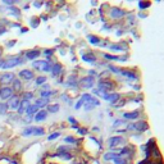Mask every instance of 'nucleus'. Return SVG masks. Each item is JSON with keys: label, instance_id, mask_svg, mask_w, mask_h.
Masks as SVG:
<instances>
[{"label": "nucleus", "instance_id": "15", "mask_svg": "<svg viewBox=\"0 0 164 164\" xmlns=\"http://www.w3.org/2000/svg\"><path fill=\"white\" fill-rule=\"evenodd\" d=\"M85 104H87V105H85V109H86V110H90V109H92L94 106H98L100 103H99L98 99H92V98H90L89 101H86Z\"/></svg>", "mask_w": 164, "mask_h": 164}, {"label": "nucleus", "instance_id": "42", "mask_svg": "<svg viewBox=\"0 0 164 164\" xmlns=\"http://www.w3.org/2000/svg\"><path fill=\"white\" fill-rule=\"evenodd\" d=\"M120 125V120H115V125L114 126H119Z\"/></svg>", "mask_w": 164, "mask_h": 164}, {"label": "nucleus", "instance_id": "4", "mask_svg": "<svg viewBox=\"0 0 164 164\" xmlns=\"http://www.w3.org/2000/svg\"><path fill=\"white\" fill-rule=\"evenodd\" d=\"M13 95H14V91L12 90L10 86H2V89H0V99H2V101H8Z\"/></svg>", "mask_w": 164, "mask_h": 164}, {"label": "nucleus", "instance_id": "43", "mask_svg": "<svg viewBox=\"0 0 164 164\" xmlns=\"http://www.w3.org/2000/svg\"><path fill=\"white\" fill-rule=\"evenodd\" d=\"M2 55H3V49L0 48V59H2Z\"/></svg>", "mask_w": 164, "mask_h": 164}, {"label": "nucleus", "instance_id": "25", "mask_svg": "<svg viewBox=\"0 0 164 164\" xmlns=\"http://www.w3.org/2000/svg\"><path fill=\"white\" fill-rule=\"evenodd\" d=\"M59 110V104H54V105H48V110L49 113H57Z\"/></svg>", "mask_w": 164, "mask_h": 164}, {"label": "nucleus", "instance_id": "21", "mask_svg": "<svg viewBox=\"0 0 164 164\" xmlns=\"http://www.w3.org/2000/svg\"><path fill=\"white\" fill-rule=\"evenodd\" d=\"M99 87H100V90H110L112 87H113V85L110 84V82H100V85H99Z\"/></svg>", "mask_w": 164, "mask_h": 164}, {"label": "nucleus", "instance_id": "31", "mask_svg": "<svg viewBox=\"0 0 164 164\" xmlns=\"http://www.w3.org/2000/svg\"><path fill=\"white\" fill-rule=\"evenodd\" d=\"M82 59L85 62H89V63H94L95 62V57L94 55H82Z\"/></svg>", "mask_w": 164, "mask_h": 164}, {"label": "nucleus", "instance_id": "6", "mask_svg": "<svg viewBox=\"0 0 164 164\" xmlns=\"http://www.w3.org/2000/svg\"><path fill=\"white\" fill-rule=\"evenodd\" d=\"M40 50H37V49H33V50H28V51H26V54H24V59L27 60H35L36 58H38L40 57Z\"/></svg>", "mask_w": 164, "mask_h": 164}, {"label": "nucleus", "instance_id": "7", "mask_svg": "<svg viewBox=\"0 0 164 164\" xmlns=\"http://www.w3.org/2000/svg\"><path fill=\"white\" fill-rule=\"evenodd\" d=\"M18 76H19L21 78L26 79V81H31V79L35 77V73H33L31 69H22V71L18 73Z\"/></svg>", "mask_w": 164, "mask_h": 164}, {"label": "nucleus", "instance_id": "32", "mask_svg": "<svg viewBox=\"0 0 164 164\" xmlns=\"http://www.w3.org/2000/svg\"><path fill=\"white\" fill-rule=\"evenodd\" d=\"M89 40L91 41V44H99V43H100V40H99L96 36H91V35H90V36H89Z\"/></svg>", "mask_w": 164, "mask_h": 164}, {"label": "nucleus", "instance_id": "24", "mask_svg": "<svg viewBox=\"0 0 164 164\" xmlns=\"http://www.w3.org/2000/svg\"><path fill=\"white\" fill-rule=\"evenodd\" d=\"M45 133L44 128H41V127H33V131H32V135L33 136H43Z\"/></svg>", "mask_w": 164, "mask_h": 164}, {"label": "nucleus", "instance_id": "34", "mask_svg": "<svg viewBox=\"0 0 164 164\" xmlns=\"http://www.w3.org/2000/svg\"><path fill=\"white\" fill-rule=\"evenodd\" d=\"M3 3H4L5 5H8V7H12V5L16 4V0H4Z\"/></svg>", "mask_w": 164, "mask_h": 164}, {"label": "nucleus", "instance_id": "41", "mask_svg": "<svg viewBox=\"0 0 164 164\" xmlns=\"http://www.w3.org/2000/svg\"><path fill=\"white\" fill-rule=\"evenodd\" d=\"M33 5H35V7H37V8H38V7H41V3H33Z\"/></svg>", "mask_w": 164, "mask_h": 164}, {"label": "nucleus", "instance_id": "35", "mask_svg": "<svg viewBox=\"0 0 164 164\" xmlns=\"http://www.w3.org/2000/svg\"><path fill=\"white\" fill-rule=\"evenodd\" d=\"M37 26H38V19H37V18H32V21H31V27L36 28Z\"/></svg>", "mask_w": 164, "mask_h": 164}, {"label": "nucleus", "instance_id": "10", "mask_svg": "<svg viewBox=\"0 0 164 164\" xmlns=\"http://www.w3.org/2000/svg\"><path fill=\"white\" fill-rule=\"evenodd\" d=\"M46 117H48V112L44 110V109H41V110H38V112L33 115V119H35L36 122H41V120H45Z\"/></svg>", "mask_w": 164, "mask_h": 164}, {"label": "nucleus", "instance_id": "37", "mask_svg": "<svg viewBox=\"0 0 164 164\" xmlns=\"http://www.w3.org/2000/svg\"><path fill=\"white\" fill-rule=\"evenodd\" d=\"M53 51L54 50H51V49H46V50H44V54L46 57H50V55H53Z\"/></svg>", "mask_w": 164, "mask_h": 164}, {"label": "nucleus", "instance_id": "23", "mask_svg": "<svg viewBox=\"0 0 164 164\" xmlns=\"http://www.w3.org/2000/svg\"><path fill=\"white\" fill-rule=\"evenodd\" d=\"M123 117H125L126 119H136V118H139V112H132V113H125V114H123Z\"/></svg>", "mask_w": 164, "mask_h": 164}, {"label": "nucleus", "instance_id": "39", "mask_svg": "<svg viewBox=\"0 0 164 164\" xmlns=\"http://www.w3.org/2000/svg\"><path fill=\"white\" fill-rule=\"evenodd\" d=\"M64 141H67V142H72V144H73V142H76V140H74L73 137H65V139H64Z\"/></svg>", "mask_w": 164, "mask_h": 164}, {"label": "nucleus", "instance_id": "3", "mask_svg": "<svg viewBox=\"0 0 164 164\" xmlns=\"http://www.w3.org/2000/svg\"><path fill=\"white\" fill-rule=\"evenodd\" d=\"M16 78V74L13 72H5L0 74V86H8L9 84H12Z\"/></svg>", "mask_w": 164, "mask_h": 164}, {"label": "nucleus", "instance_id": "33", "mask_svg": "<svg viewBox=\"0 0 164 164\" xmlns=\"http://www.w3.org/2000/svg\"><path fill=\"white\" fill-rule=\"evenodd\" d=\"M59 135H60L59 132H54V133H51V135L49 136L48 140H50V141H51V140H55V139H58V137H59Z\"/></svg>", "mask_w": 164, "mask_h": 164}, {"label": "nucleus", "instance_id": "26", "mask_svg": "<svg viewBox=\"0 0 164 164\" xmlns=\"http://www.w3.org/2000/svg\"><path fill=\"white\" fill-rule=\"evenodd\" d=\"M54 94V91H41L40 92V98H43V99H49L50 96H51V95Z\"/></svg>", "mask_w": 164, "mask_h": 164}, {"label": "nucleus", "instance_id": "28", "mask_svg": "<svg viewBox=\"0 0 164 164\" xmlns=\"http://www.w3.org/2000/svg\"><path fill=\"white\" fill-rule=\"evenodd\" d=\"M118 156H120V155H119V154H115V153H109V154L104 155V159H105V160H114V159L118 158Z\"/></svg>", "mask_w": 164, "mask_h": 164}, {"label": "nucleus", "instance_id": "44", "mask_svg": "<svg viewBox=\"0 0 164 164\" xmlns=\"http://www.w3.org/2000/svg\"><path fill=\"white\" fill-rule=\"evenodd\" d=\"M0 89H2V86H0Z\"/></svg>", "mask_w": 164, "mask_h": 164}, {"label": "nucleus", "instance_id": "17", "mask_svg": "<svg viewBox=\"0 0 164 164\" xmlns=\"http://www.w3.org/2000/svg\"><path fill=\"white\" fill-rule=\"evenodd\" d=\"M90 98H91V96H90L89 94H85L84 96H82V98H81V99L77 101V104H76V109L81 108V106H82V104H85L86 101H89V99H90Z\"/></svg>", "mask_w": 164, "mask_h": 164}, {"label": "nucleus", "instance_id": "27", "mask_svg": "<svg viewBox=\"0 0 164 164\" xmlns=\"http://www.w3.org/2000/svg\"><path fill=\"white\" fill-rule=\"evenodd\" d=\"M32 131H33V127H27L22 131V136H24V137H28V136L32 135Z\"/></svg>", "mask_w": 164, "mask_h": 164}, {"label": "nucleus", "instance_id": "20", "mask_svg": "<svg viewBox=\"0 0 164 164\" xmlns=\"http://www.w3.org/2000/svg\"><path fill=\"white\" fill-rule=\"evenodd\" d=\"M125 16V12H122L120 9H113L112 10V17L113 18H120Z\"/></svg>", "mask_w": 164, "mask_h": 164}, {"label": "nucleus", "instance_id": "1", "mask_svg": "<svg viewBox=\"0 0 164 164\" xmlns=\"http://www.w3.org/2000/svg\"><path fill=\"white\" fill-rule=\"evenodd\" d=\"M3 60H4V63H3L2 69H10V68H14L17 65L24 64V62H26V59L22 58L21 55H9Z\"/></svg>", "mask_w": 164, "mask_h": 164}, {"label": "nucleus", "instance_id": "11", "mask_svg": "<svg viewBox=\"0 0 164 164\" xmlns=\"http://www.w3.org/2000/svg\"><path fill=\"white\" fill-rule=\"evenodd\" d=\"M92 85H94V78L92 77H85V78L81 79V86L82 87L90 89V87H92Z\"/></svg>", "mask_w": 164, "mask_h": 164}, {"label": "nucleus", "instance_id": "38", "mask_svg": "<svg viewBox=\"0 0 164 164\" xmlns=\"http://www.w3.org/2000/svg\"><path fill=\"white\" fill-rule=\"evenodd\" d=\"M16 43H17L16 40H10L9 43L7 44V48H12V46H14V45H16Z\"/></svg>", "mask_w": 164, "mask_h": 164}, {"label": "nucleus", "instance_id": "16", "mask_svg": "<svg viewBox=\"0 0 164 164\" xmlns=\"http://www.w3.org/2000/svg\"><path fill=\"white\" fill-rule=\"evenodd\" d=\"M9 110V106L7 101H0V115H5Z\"/></svg>", "mask_w": 164, "mask_h": 164}, {"label": "nucleus", "instance_id": "14", "mask_svg": "<svg viewBox=\"0 0 164 164\" xmlns=\"http://www.w3.org/2000/svg\"><path fill=\"white\" fill-rule=\"evenodd\" d=\"M123 144V139L122 137H112L109 139L108 141V145L110 147H114V146H118V145H122Z\"/></svg>", "mask_w": 164, "mask_h": 164}, {"label": "nucleus", "instance_id": "36", "mask_svg": "<svg viewBox=\"0 0 164 164\" xmlns=\"http://www.w3.org/2000/svg\"><path fill=\"white\" fill-rule=\"evenodd\" d=\"M7 31H8V30H7V27H5V26H3L2 23H0V36L4 35Z\"/></svg>", "mask_w": 164, "mask_h": 164}, {"label": "nucleus", "instance_id": "2", "mask_svg": "<svg viewBox=\"0 0 164 164\" xmlns=\"http://www.w3.org/2000/svg\"><path fill=\"white\" fill-rule=\"evenodd\" d=\"M51 63H49L48 60H35L32 63V67L37 71H43V72H49L51 69Z\"/></svg>", "mask_w": 164, "mask_h": 164}, {"label": "nucleus", "instance_id": "18", "mask_svg": "<svg viewBox=\"0 0 164 164\" xmlns=\"http://www.w3.org/2000/svg\"><path fill=\"white\" fill-rule=\"evenodd\" d=\"M130 128H133V130H139V131H145V130L147 128V126H146V123H145V122H139V123H136V125L131 126Z\"/></svg>", "mask_w": 164, "mask_h": 164}, {"label": "nucleus", "instance_id": "19", "mask_svg": "<svg viewBox=\"0 0 164 164\" xmlns=\"http://www.w3.org/2000/svg\"><path fill=\"white\" fill-rule=\"evenodd\" d=\"M49 104V99H43V98H40V99H37L36 100V103H35V105H37L38 106V109L40 108H44L45 105H48Z\"/></svg>", "mask_w": 164, "mask_h": 164}, {"label": "nucleus", "instance_id": "40", "mask_svg": "<svg viewBox=\"0 0 164 164\" xmlns=\"http://www.w3.org/2000/svg\"><path fill=\"white\" fill-rule=\"evenodd\" d=\"M26 32H28V28H24V27L21 28V33H26Z\"/></svg>", "mask_w": 164, "mask_h": 164}, {"label": "nucleus", "instance_id": "29", "mask_svg": "<svg viewBox=\"0 0 164 164\" xmlns=\"http://www.w3.org/2000/svg\"><path fill=\"white\" fill-rule=\"evenodd\" d=\"M120 72H122L123 76H126V77H128V78H132V79L137 78V76H136L135 73H132V72H130V71H120Z\"/></svg>", "mask_w": 164, "mask_h": 164}, {"label": "nucleus", "instance_id": "13", "mask_svg": "<svg viewBox=\"0 0 164 164\" xmlns=\"http://www.w3.org/2000/svg\"><path fill=\"white\" fill-rule=\"evenodd\" d=\"M50 72H51V74H53L54 77L59 76V74H60V72H62V65H60L59 63L53 64V65H51V69H50Z\"/></svg>", "mask_w": 164, "mask_h": 164}, {"label": "nucleus", "instance_id": "8", "mask_svg": "<svg viewBox=\"0 0 164 164\" xmlns=\"http://www.w3.org/2000/svg\"><path fill=\"white\" fill-rule=\"evenodd\" d=\"M40 110V109H38V106L37 105H32V104H30V106L28 108H27V110L24 112V114L27 115V117H28V118H32L33 117V114H36L37 112Z\"/></svg>", "mask_w": 164, "mask_h": 164}, {"label": "nucleus", "instance_id": "22", "mask_svg": "<svg viewBox=\"0 0 164 164\" xmlns=\"http://www.w3.org/2000/svg\"><path fill=\"white\" fill-rule=\"evenodd\" d=\"M46 82V77L45 76H38V77H36V79H35V84H36V86H41V85H44Z\"/></svg>", "mask_w": 164, "mask_h": 164}, {"label": "nucleus", "instance_id": "5", "mask_svg": "<svg viewBox=\"0 0 164 164\" xmlns=\"http://www.w3.org/2000/svg\"><path fill=\"white\" fill-rule=\"evenodd\" d=\"M7 103H8V106H9L10 110H17L18 106H19V103H21V98L14 94Z\"/></svg>", "mask_w": 164, "mask_h": 164}, {"label": "nucleus", "instance_id": "9", "mask_svg": "<svg viewBox=\"0 0 164 164\" xmlns=\"http://www.w3.org/2000/svg\"><path fill=\"white\" fill-rule=\"evenodd\" d=\"M28 106H30V101H27V100H22V99H21L19 106H18V109H17L18 114H19V115H23V114H24V112L27 110V108H28Z\"/></svg>", "mask_w": 164, "mask_h": 164}, {"label": "nucleus", "instance_id": "30", "mask_svg": "<svg viewBox=\"0 0 164 164\" xmlns=\"http://www.w3.org/2000/svg\"><path fill=\"white\" fill-rule=\"evenodd\" d=\"M32 98H33V94H32V92H24V94H23V96H22V100L30 101Z\"/></svg>", "mask_w": 164, "mask_h": 164}, {"label": "nucleus", "instance_id": "12", "mask_svg": "<svg viewBox=\"0 0 164 164\" xmlns=\"http://www.w3.org/2000/svg\"><path fill=\"white\" fill-rule=\"evenodd\" d=\"M12 90L14 92H21L22 91V82L19 78H14V81L12 82Z\"/></svg>", "mask_w": 164, "mask_h": 164}]
</instances>
